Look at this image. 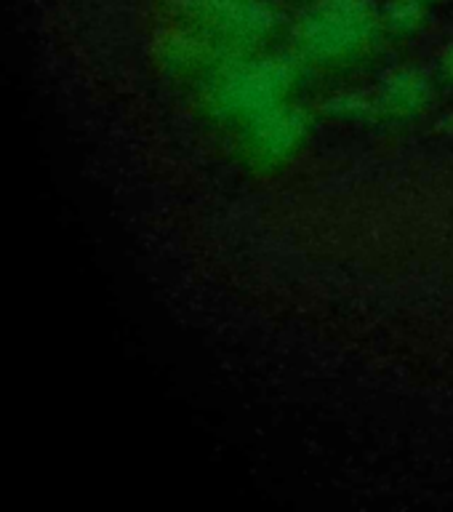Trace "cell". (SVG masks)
<instances>
[{"instance_id":"obj_5","label":"cell","mask_w":453,"mask_h":512,"mask_svg":"<svg viewBox=\"0 0 453 512\" xmlns=\"http://www.w3.org/2000/svg\"><path fill=\"white\" fill-rule=\"evenodd\" d=\"M435 86L422 67L400 64L379 80L374 91L379 120H414L432 104Z\"/></svg>"},{"instance_id":"obj_4","label":"cell","mask_w":453,"mask_h":512,"mask_svg":"<svg viewBox=\"0 0 453 512\" xmlns=\"http://www.w3.org/2000/svg\"><path fill=\"white\" fill-rule=\"evenodd\" d=\"M310 131V110H304L302 104L288 102L238 128L240 155L256 171H275L302 152Z\"/></svg>"},{"instance_id":"obj_7","label":"cell","mask_w":453,"mask_h":512,"mask_svg":"<svg viewBox=\"0 0 453 512\" xmlns=\"http://www.w3.org/2000/svg\"><path fill=\"white\" fill-rule=\"evenodd\" d=\"M323 110L334 120H347V123H363V120H379L376 112L374 91H339L323 104Z\"/></svg>"},{"instance_id":"obj_1","label":"cell","mask_w":453,"mask_h":512,"mask_svg":"<svg viewBox=\"0 0 453 512\" xmlns=\"http://www.w3.org/2000/svg\"><path fill=\"white\" fill-rule=\"evenodd\" d=\"M302 80L296 54L230 56L203 80V107L219 123L243 128L270 110L294 102Z\"/></svg>"},{"instance_id":"obj_6","label":"cell","mask_w":453,"mask_h":512,"mask_svg":"<svg viewBox=\"0 0 453 512\" xmlns=\"http://www.w3.org/2000/svg\"><path fill=\"white\" fill-rule=\"evenodd\" d=\"M427 11L430 3L424 0H390L382 8L384 32L392 38H414L427 24Z\"/></svg>"},{"instance_id":"obj_9","label":"cell","mask_w":453,"mask_h":512,"mask_svg":"<svg viewBox=\"0 0 453 512\" xmlns=\"http://www.w3.org/2000/svg\"><path fill=\"white\" fill-rule=\"evenodd\" d=\"M424 3H430V6H435V3H443V0H424Z\"/></svg>"},{"instance_id":"obj_8","label":"cell","mask_w":453,"mask_h":512,"mask_svg":"<svg viewBox=\"0 0 453 512\" xmlns=\"http://www.w3.org/2000/svg\"><path fill=\"white\" fill-rule=\"evenodd\" d=\"M440 72H443V78L453 80V40L443 48V54H440Z\"/></svg>"},{"instance_id":"obj_2","label":"cell","mask_w":453,"mask_h":512,"mask_svg":"<svg viewBox=\"0 0 453 512\" xmlns=\"http://www.w3.org/2000/svg\"><path fill=\"white\" fill-rule=\"evenodd\" d=\"M382 35V11L374 0H312L291 30L299 62L326 70L368 59Z\"/></svg>"},{"instance_id":"obj_3","label":"cell","mask_w":453,"mask_h":512,"mask_svg":"<svg viewBox=\"0 0 453 512\" xmlns=\"http://www.w3.org/2000/svg\"><path fill=\"white\" fill-rule=\"evenodd\" d=\"M187 27L203 32L224 56L259 54L280 27L272 0H176Z\"/></svg>"}]
</instances>
